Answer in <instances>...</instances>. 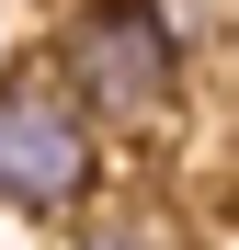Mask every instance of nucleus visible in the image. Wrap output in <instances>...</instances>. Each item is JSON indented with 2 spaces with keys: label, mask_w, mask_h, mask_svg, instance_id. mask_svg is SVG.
I'll return each instance as SVG.
<instances>
[{
  "label": "nucleus",
  "mask_w": 239,
  "mask_h": 250,
  "mask_svg": "<svg viewBox=\"0 0 239 250\" xmlns=\"http://www.w3.org/2000/svg\"><path fill=\"white\" fill-rule=\"evenodd\" d=\"M91 103L68 80H0V205L12 216H68L80 193L103 182V137H91Z\"/></svg>",
  "instance_id": "f257e3e1"
},
{
  "label": "nucleus",
  "mask_w": 239,
  "mask_h": 250,
  "mask_svg": "<svg viewBox=\"0 0 239 250\" xmlns=\"http://www.w3.org/2000/svg\"><path fill=\"white\" fill-rule=\"evenodd\" d=\"M68 250H171L159 228H91V239H68Z\"/></svg>",
  "instance_id": "7ed1b4c3"
},
{
  "label": "nucleus",
  "mask_w": 239,
  "mask_h": 250,
  "mask_svg": "<svg viewBox=\"0 0 239 250\" xmlns=\"http://www.w3.org/2000/svg\"><path fill=\"white\" fill-rule=\"evenodd\" d=\"M57 80L103 125H148L171 103V80H182V46L159 23V0H80L68 34H57Z\"/></svg>",
  "instance_id": "f03ea898"
}]
</instances>
